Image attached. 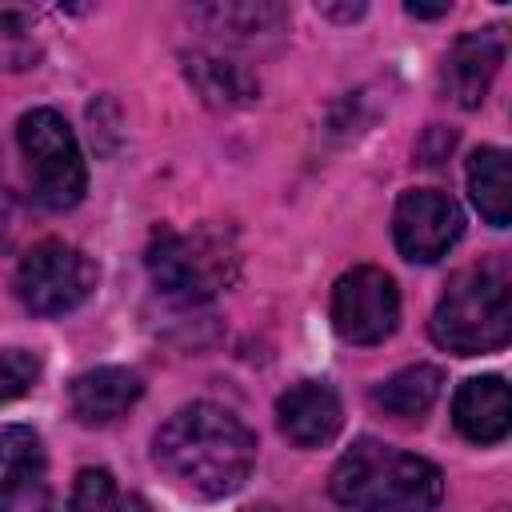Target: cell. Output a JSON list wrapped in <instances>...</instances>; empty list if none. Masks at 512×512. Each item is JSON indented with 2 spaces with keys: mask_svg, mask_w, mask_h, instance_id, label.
Wrapping results in <instances>:
<instances>
[{
  "mask_svg": "<svg viewBox=\"0 0 512 512\" xmlns=\"http://www.w3.org/2000/svg\"><path fill=\"white\" fill-rule=\"evenodd\" d=\"M508 336H512V268L504 256H484L448 280L432 312V340L456 356H484L504 348Z\"/></svg>",
  "mask_w": 512,
  "mask_h": 512,
  "instance_id": "3957f363",
  "label": "cell"
},
{
  "mask_svg": "<svg viewBox=\"0 0 512 512\" xmlns=\"http://www.w3.org/2000/svg\"><path fill=\"white\" fill-rule=\"evenodd\" d=\"M328 492L348 512H432L444 496V476L432 460L364 436L336 460Z\"/></svg>",
  "mask_w": 512,
  "mask_h": 512,
  "instance_id": "7a4b0ae2",
  "label": "cell"
},
{
  "mask_svg": "<svg viewBox=\"0 0 512 512\" xmlns=\"http://www.w3.org/2000/svg\"><path fill=\"white\" fill-rule=\"evenodd\" d=\"M404 12H408V16H444V12H448V4H436V8H424V4H408Z\"/></svg>",
  "mask_w": 512,
  "mask_h": 512,
  "instance_id": "ffe728a7",
  "label": "cell"
},
{
  "mask_svg": "<svg viewBox=\"0 0 512 512\" xmlns=\"http://www.w3.org/2000/svg\"><path fill=\"white\" fill-rule=\"evenodd\" d=\"M400 324V292L384 268L360 264L332 288V328L348 344H380Z\"/></svg>",
  "mask_w": 512,
  "mask_h": 512,
  "instance_id": "52a82bcc",
  "label": "cell"
},
{
  "mask_svg": "<svg viewBox=\"0 0 512 512\" xmlns=\"http://www.w3.org/2000/svg\"><path fill=\"white\" fill-rule=\"evenodd\" d=\"M212 32H228L232 40H252L264 32H280L288 12L280 4H212L200 12Z\"/></svg>",
  "mask_w": 512,
  "mask_h": 512,
  "instance_id": "e0dca14e",
  "label": "cell"
},
{
  "mask_svg": "<svg viewBox=\"0 0 512 512\" xmlns=\"http://www.w3.org/2000/svg\"><path fill=\"white\" fill-rule=\"evenodd\" d=\"M452 420L472 444H500L512 428V400L504 376H472L452 400Z\"/></svg>",
  "mask_w": 512,
  "mask_h": 512,
  "instance_id": "4fadbf2b",
  "label": "cell"
},
{
  "mask_svg": "<svg viewBox=\"0 0 512 512\" xmlns=\"http://www.w3.org/2000/svg\"><path fill=\"white\" fill-rule=\"evenodd\" d=\"M468 192L476 212L492 228H508L512 220V184H508V152L504 148H476L468 156Z\"/></svg>",
  "mask_w": 512,
  "mask_h": 512,
  "instance_id": "9a60e30c",
  "label": "cell"
},
{
  "mask_svg": "<svg viewBox=\"0 0 512 512\" xmlns=\"http://www.w3.org/2000/svg\"><path fill=\"white\" fill-rule=\"evenodd\" d=\"M276 420H280V432L296 448H324L340 432L344 408H340V396L332 384L300 380L276 400Z\"/></svg>",
  "mask_w": 512,
  "mask_h": 512,
  "instance_id": "8fae6325",
  "label": "cell"
},
{
  "mask_svg": "<svg viewBox=\"0 0 512 512\" xmlns=\"http://www.w3.org/2000/svg\"><path fill=\"white\" fill-rule=\"evenodd\" d=\"M144 260L156 292L180 304L212 300L240 276V244L224 224H196L188 232L160 228Z\"/></svg>",
  "mask_w": 512,
  "mask_h": 512,
  "instance_id": "277c9868",
  "label": "cell"
},
{
  "mask_svg": "<svg viewBox=\"0 0 512 512\" xmlns=\"http://www.w3.org/2000/svg\"><path fill=\"white\" fill-rule=\"evenodd\" d=\"M504 64V32L500 28H476L452 40L448 56H444V92L460 104V108H480L496 72Z\"/></svg>",
  "mask_w": 512,
  "mask_h": 512,
  "instance_id": "30bf717a",
  "label": "cell"
},
{
  "mask_svg": "<svg viewBox=\"0 0 512 512\" xmlns=\"http://www.w3.org/2000/svg\"><path fill=\"white\" fill-rule=\"evenodd\" d=\"M460 232H464V216L452 196H444L436 188L400 192L396 212H392V236H396V248L404 260L436 264L440 256H448V248L460 240Z\"/></svg>",
  "mask_w": 512,
  "mask_h": 512,
  "instance_id": "ba28073f",
  "label": "cell"
},
{
  "mask_svg": "<svg viewBox=\"0 0 512 512\" xmlns=\"http://www.w3.org/2000/svg\"><path fill=\"white\" fill-rule=\"evenodd\" d=\"M96 280V264L64 240H40L16 264V296L36 316H64L80 308L92 296Z\"/></svg>",
  "mask_w": 512,
  "mask_h": 512,
  "instance_id": "8992f818",
  "label": "cell"
},
{
  "mask_svg": "<svg viewBox=\"0 0 512 512\" xmlns=\"http://www.w3.org/2000/svg\"><path fill=\"white\" fill-rule=\"evenodd\" d=\"M156 468L188 496L220 500L244 488L256 468L252 428L220 404L196 400L176 408L152 436Z\"/></svg>",
  "mask_w": 512,
  "mask_h": 512,
  "instance_id": "6da1fadb",
  "label": "cell"
},
{
  "mask_svg": "<svg viewBox=\"0 0 512 512\" xmlns=\"http://www.w3.org/2000/svg\"><path fill=\"white\" fill-rule=\"evenodd\" d=\"M120 496H116V480L108 468H80L76 484H72V500L68 512H116Z\"/></svg>",
  "mask_w": 512,
  "mask_h": 512,
  "instance_id": "ac0fdd59",
  "label": "cell"
},
{
  "mask_svg": "<svg viewBox=\"0 0 512 512\" xmlns=\"http://www.w3.org/2000/svg\"><path fill=\"white\" fill-rule=\"evenodd\" d=\"M0 512H52L48 456L28 424L0 428Z\"/></svg>",
  "mask_w": 512,
  "mask_h": 512,
  "instance_id": "9c48e42d",
  "label": "cell"
},
{
  "mask_svg": "<svg viewBox=\"0 0 512 512\" xmlns=\"http://www.w3.org/2000/svg\"><path fill=\"white\" fill-rule=\"evenodd\" d=\"M440 384H444V372L436 364H408V368L392 372L384 384H376L372 400H376V408H384L396 420H420L436 404Z\"/></svg>",
  "mask_w": 512,
  "mask_h": 512,
  "instance_id": "2e32d148",
  "label": "cell"
},
{
  "mask_svg": "<svg viewBox=\"0 0 512 512\" xmlns=\"http://www.w3.org/2000/svg\"><path fill=\"white\" fill-rule=\"evenodd\" d=\"M184 72H188L192 88L200 92V100L212 108H240V104H252L260 92V84L252 80V72L244 64H232L212 52L184 56Z\"/></svg>",
  "mask_w": 512,
  "mask_h": 512,
  "instance_id": "5bb4252c",
  "label": "cell"
},
{
  "mask_svg": "<svg viewBox=\"0 0 512 512\" xmlns=\"http://www.w3.org/2000/svg\"><path fill=\"white\" fill-rule=\"evenodd\" d=\"M144 392L140 372L124 368V364H100L80 372L68 384V408L80 424H108L116 416H124Z\"/></svg>",
  "mask_w": 512,
  "mask_h": 512,
  "instance_id": "7c38bea8",
  "label": "cell"
},
{
  "mask_svg": "<svg viewBox=\"0 0 512 512\" xmlns=\"http://www.w3.org/2000/svg\"><path fill=\"white\" fill-rule=\"evenodd\" d=\"M40 376V360L24 348H0V404L24 396Z\"/></svg>",
  "mask_w": 512,
  "mask_h": 512,
  "instance_id": "d6986e66",
  "label": "cell"
},
{
  "mask_svg": "<svg viewBox=\"0 0 512 512\" xmlns=\"http://www.w3.org/2000/svg\"><path fill=\"white\" fill-rule=\"evenodd\" d=\"M16 144H20V156L28 164L32 196L44 208L60 212V208L80 204V196L88 188V168H84V152L76 144V132L68 128V120L56 108L24 112L16 124Z\"/></svg>",
  "mask_w": 512,
  "mask_h": 512,
  "instance_id": "5b68a950",
  "label": "cell"
}]
</instances>
